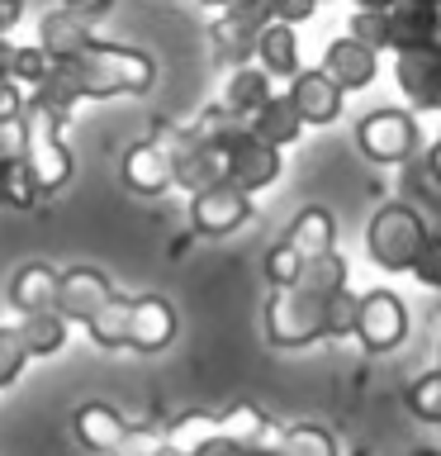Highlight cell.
Returning a JSON list of instances; mask_svg holds the SVG:
<instances>
[{
  "mask_svg": "<svg viewBox=\"0 0 441 456\" xmlns=\"http://www.w3.org/2000/svg\"><path fill=\"white\" fill-rule=\"evenodd\" d=\"M62 71L81 100L148 95L156 81V62L148 53L124 48V43H100V38H91V48L76 53L71 62H62Z\"/></svg>",
  "mask_w": 441,
  "mask_h": 456,
  "instance_id": "obj_1",
  "label": "cell"
},
{
  "mask_svg": "<svg viewBox=\"0 0 441 456\" xmlns=\"http://www.w3.org/2000/svg\"><path fill=\"white\" fill-rule=\"evenodd\" d=\"M85 333H91L100 347L162 352V347H171V338H176V309H171V299H162V295H138V299L114 295L109 305L85 323Z\"/></svg>",
  "mask_w": 441,
  "mask_h": 456,
  "instance_id": "obj_2",
  "label": "cell"
},
{
  "mask_svg": "<svg viewBox=\"0 0 441 456\" xmlns=\"http://www.w3.org/2000/svg\"><path fill=\"white\" fill-rule=\"evenodd\" d=\"M62 114H57L48 100L28 95L24 100V119H20V157L24 167L34 171L38 191L52 195L71 181V152L62 148Z\"/></svg>",
  "mask_w": 441,
  "mask_h": 456,
  "instance_id": "obj_3",
  "label": "cell"
},
{
  "mask_svg": "<svg viewBox=\"0 0 441 456\" xmlns=\"http://www.w3.org/2000/svg\"><path fill=\"white\" fill-rule=\"evenodd\" d=\"M327 305H333V295L318 290V285H309V281H294V285H285V290H276L266 305L270 342H276V347H304V342L323 338L327 333Z\"/></svg>",
  "mask_w": 441,
  "mask_h": 456,
  "instance_id": "obj_4",
  "label": "cell"
},
{
  "mask_svg": "<svg viewBox=\"0 0 441 456\" xmlns=\"http://www.w3.org/2000/svg\"><path fill=\"white\" fill-rule=\"evenodd\" d=\"M422 238H427L422 214L413 209L408 200H389V205H380L375 219H370L365 248H370V256H375L384 271H413Z\"/></svg>",
  "mask_w": 441,
  "mask_h": 456,
  "instance_id": "obj_5",
  "label": "cell"
},
{
  "mask_svg": "<svg viewBox=\"0 0 441 456\" xmlns=\"http://www.w3.org/2000/svg\"><path fill=\"white\" fill-rule=\"evenodd\" d=\"M270 24V5L266 0H228L223 14L213 20L209 38H213V57L228 67H242L256 53V34Z\"/></svg>",
  "mask_w": 441,
  "mask_h": 456,
  "instance_id": "obj_6",
  "label": "cell"
},
{
  "mask_svg": "<svg viewBox=\"0 0 441 456\" xmlns=\"http://www.w3.org/2000/svg\"><path fill=\"white\" fill-rule=\"evenodd\" d=\"M356 142L370 162L384 167H408V157L418 152V124L404 110H375L356 124Z\"/></svg>",
  "mask_w": 441,
  "mask_h": 456,
  "instance_id": "obj_7",
  "label": "cell"
},
{
  "mask_svg": "<svg viewBox=\"0 0 441 456\" xmlns=\"http://www.w3.org/2000/svg\"><path fill=\"white\" fill-rule=\"evenodd\" d=\"M219 148H223V162H228V181L242 185L247 195L252 191H266V185L280 176V148L261 142L247 124H237L233 134L219 142Z\"/></svg>",
  "mask_w": 441,
  "mask_h": 456,
  "instance_id": "obj_8",
  "label": "cell"
},
{
  "mask_svg": "<svg viewBox=\"0 0 441 456\" xmlns=\"http://www.w3.org/2000/svg\"><path fill=\"white\" fill-rule=\"evenodd\" d=\"M252 219V195L233 181H213L209 191H195L190 200V233L228 238Z\"/></svg>",
  "mask_w": 441,
  "mask_h": 456,
  "instance_id": "obj_9",
  "label": "cell"
},
{
  "mask_svg": "<svg viewBox=\"0 0 441 456\" xmlns=\"http://www.w3.org/2000/svg\"><path fill=\"white\" fill-rule=\"evenodd\" d=\"M351 333L365 342L370 352H389L404 342L408 333V314H404V299L389 295V290H370L365 299H356V323Z\"/></svg>",
  "mask_w": 441,
  "mask_h": 456,
  "instance_id": "obj_10",
  "label": "cell"
},
{
  "mask_svg": "<svg viewBox=\"0 0 441 456\" xmlns=\"http://www.w3.org/2000/svg\"><path fill=\"white\" fill-rule=\"evenodd\" d=\"M124 181H128V191H138V195H166L171 185H176V157H171V142L152 128V138H142L133 142V148L124 152Z\"/></svg>",
  "mask_w": 441,
  "mask_h": 456,
  "instance_id": "obj_11",
  "label": "cell"
},
{
  "mask_svg": "<svg viewBox=\"0 0 441 456\" xmlns=\"http://www.w3.org/2000/svg\"><path fill=\"white\" fill-rule=\"evenodd\" d=\"M109 299H114V285L105 281V271H95V266H71L57 276V314H62L67 323L85 328Z\"/></svg>",
  "mask_w": 441,
  "mask_h": 456,
  "instance_id": "obj_12",
  "label": "cell"
},
{
  "mask_svg": "<svg viewBox=\"0 0 441 456\" xmlns=\"http://www.w3.org/2000/svg\"><path fill=\"white\" fill-rule=\"evenodd\" d=\"M285 95L294 100V110H299L304 124H337L341 119V100H347V91H341L323 67H313V71L299 67V77H290V91Z\"/></svg>",
  "mask_w": 441,
  "mask_h": 456,
  "instance_id": "obj_13",
  "label": "cell"
},
{
  "mask_svg": "<svg viewBox=\"0 0 441 456\" xmlns=\"http://www.w3.org/2000/svg\"><path fill=\"white\" fill-rule=\"evenodd\" d=\"M389 14V48L394 53H418L441 43V5L432 0H398Z\"/></svg>",
  "mask_w": 441,
  "mask_h": 456,
  "instance_id": "obj_14",
  "label": "cell"
},
{
  "mask_svg": "<svg viewBox=\"0 0 441 456\" xmlns=\"http://www.w3.org/2000/svg\"><path fill=\"white\" fill-rule=\"evenodd\" d=\"M323 71L341 86V91H365V86L380 77V57H375V48H370V43H361V38L347 34V38L327 43Z\"/></svg>",
  "mask_w": 441,
  "mask_h": 456,
  "instance_id": "obj_15",
  "label": "cell"
},
{
  "mask_svg": "<svg viewBox=\"0 0 441 456\" xmlns=\"http://www.w3.org/2000/svg\"><path fill=\"white\" fill-rule=\"evenodd\" d=\"M71 428H76V442L85 452H95V456H114L124 447V437H128V423L119 409H109V404H100V399H91V404H81L76 413H71Z\"/></svg>",
  "mask_w": 441,
  "mask_h": 456,
  "instance_id": "obj_16",
  "label": "cell"
},
{
  "mask_svg": "<svg viewBox=\"0 0 441 456\" xmlns=\"http://www.w3.org/2000/svg\"><path fill=\"white\" fill-rule=\"evenodd\" d=\"M398 86L413 105L441 110V43L418 53H398Z\"/></svg>",
  "mask_w": 441,
  "mask_h": 456,
  "instance_id": "obj_17",
  "label": "cell"
},
{
  "mask_svg": "<svg viewBox=\"0 0 441 456\" xmlns=\"http://www.w3.org/2000/svg\"><path fill=\"white\" fill-rule=\"evenodd\" d=\"M91 20H81L76 10H52V14H43L38 20V48L52 57V62H71L76 53L91 48Z\"/></svg>",
  "mask_w": 441,
  "mask_h": 456,
  "instance_id": "obj_18",
  "label": "cell"
},
{
  "mask_svg": "<svg viewBox=\"0 0 441 456\" xmlns=\"http://www.w3.org/2000/svg\"><path fill=\"white\" fill-rule=\"evenodd\" d=\"M57 276H62V271L48 266V262H24L10 281V305L20 314L57 309Z\"/></svg>",
  "mask_w": 441,
  "mask_h": 456,
  "instance_id": "obj_19",
  "label": "cell"
},
{
  "mask_svg": "<svg viewBox=\"0 0 441 456\" xmlns=\"http://www.w3.org/2000/svg\"><path fill=\"white\" fill-rule=\"evenodd\" d=\"M247 128L261 142H270V148H290V142H299V134H304V119H299L290 95H270L266 105L247 119Z\"/></svg>",
  "mask_w": 441,
  "mask_h": 456,
  "instance_id": "obj_20",
  "label": "cell"
},
{
  "mask_svg": "<svg viewBox=\"0 0 441 456\" xmlns=\"http://www.w3.org/2000/svg\"><path fill=\"white\" fill-rule=\"evenodd\" d=\"M256 62H261L266 77H299V34H294V24L270 20L261 34H256Z\"/></svg>",
  "mask_w": 441,
  "mask_h": 456,
  "instance_id": "obj_21",
  "label": "cell"
},
{
  "mask_svg": "<svg viewBox=\"0 0 441 456\" xmlns=\"http://www.w3.org/2000/svg\"><path fill=\"white\" fill-rule=\"evenodd\" d=\"M290 248L304 256V262H313V256H327L333 252V242H337V219L327 214L323 205H309V209H299L294 214V224H290Z\"/></svg>",
  "mask_w": 441,
  "mask_h": 456,
  "instance_id": "obj_22",
  "label": "cell"
},
{
  "mask_svg": "<svg viewBox=\"0 0 441 456\" xmlns=\"http://www.w3.org/2000/svg\"><path fill=\"white\" fill-rule=\"evenodd\" d=\"M270 95H276V91H270V77H266V71H261V67H247V62H242V67H233V77H228L223 110L233 114V119H242V124H247V119H252V114L266 105Z\"/></svg>",
  "mask_w": 441,
  "mask_h": 456,
  "instance_id": "obj_23",
  "label": "cell"
},
{
  "mask_svg": "<svg viewBox=\"0 0 441 456\" xmlns=\"http://www.w3.org/2000/svg\"><path fill=\"white\" fill-rule=\"evenodd\" d=\"M20 338L28 347V362H34V356H52V352H62V342H67V319L57 309L20 314Z\"/></svg>",
  "mask_w": 441,
  "mask_h": 456,
  "instance_id": "obj_24",
  "label": "cell"
},
{
  "mask_svg": "<svg viewBox=\"0 0 441 456\" xmlns=\"http://www.w3.org/2000/svg\"><path fill=\"white\" fill-rule=\"evenodd\" d=\"M38 181H34V171L24 167V157H5L0 162V205H10V209H34L38 205Z\"/></svg>",
  "mask_w": 441,
  "mask_h": 456,
  "instance_id": "obj_25",
  "label": "cell"
},
{
  "mask_svg": "<svg viewBox=\"0 0 441 456\" xmlns=\"http://www.w3.org/2000/svg\"><path fill=\"white\" fill-rule=\"evenodd\" d=\"M24 366H28V347L20 338V323H0V390L20 380Z\"/></svg>",
  "mask_w": 441,
  "mask_h": 456,
  "instance_id": "obj_26",
  "label": "cell"
},
{
  "mask_svg": "<svg viewBox=\"0 0 441 456\" xmlns=\"http://www.w3.org/2000/svg\"><path fill=\"white\" fill-rule=\"evenodd\" d=\"M213 433H219V423H213V419H204V413H185V419L166 433V447H176V452L190 456L199 442H209Z\"/></svg>",
  "mask_w": 441,
  "mask_h": 456,
  "instance_id": "obj_27",
  "label": "cell"
},
{
  "mask_svg": "<svg viewBox=\"0 0 441 456\" xmlns=\"http://www.w3.org/2000/svg\"><path fill=\"white\" fill-rule=\"evenodd\" d=\"M52 57L38 48V43H24V48H14V62H10V81L20 86H38L43 77H48Z\"/></svg>",
  "mask_w": 441,
  "mask_h": 456,
  "instance_id": "obj_28",
  "label": "cell"
},
{
  "mask_svg": "<svg viewBox=\"0 0 441 456\" xmlns=\"http://www.w3.org/2000/svg\"><path fill=\"white\" fill-rule=\"evenodd\" d=\"M299 271H304V256H299L290 242H276V248L266 252V281L276 285V290L294 285V281H299Z\"/></svg>",
  "mask_w": 441,
  "mask_h": 456,
  "instance_id": "obj_29",
  "label": "cell"
},
{
  "mask_svg": "<svg viewBox=\"0 0 441 456\" xmlns=\"http://www.w3.org/2000/svg\"><path fill=\"white\" fill-rule=\"evenodd\" d=\"M408 404H413V413H418V419L441 423V370H432V376H422L418 385H413V390H408Z\"/></svg>",
  "mask_w": 441,
  "mask_h": 456,
  "instance_id": "obj_30",
  "label": "cell"
},
{
  "mask_svg": "<svg viewBox=\"0 0 441 456\" xmlns=\"http://www.w3.org/2000/svg\"><path fill=\"white\" fill-rule=\"evenodd\" d=\"M351 38L370 43V48H389V14L384 10H356L351 14Z\"/></svg>",
  "mask_w": 441,
  "mask_h": 456,
  "instance_id": "obj_31",
  "label": "cell"
},
{
  "mask_svg": "<svg viewBox=\"0 0 441 456\" xmlns=\"http://www.w3.org/2000/svg\"><path fill=\"white\" fill-rule=\"evenodd\" d=\"M280 456H333V442H327V433H318V428H290Z\"/></svg>",
  "mask_w": 441,
  "mask_h": 456,
  "instance_id": "obj_32",
  "label": "cell"
},
{
  "mask_svg": "<svg viewBox=\"0 0 441 456\" xmlns=\"http://www.w3.org/2000/svg\"><path fill=\"white\" fill-rule=\"evenodd\" d=\"M413 276H418L422 285H441V233H432L427 228V238H422V248H418V262H413Z\"/></svg>",
  "mask_w": 441,
  "mask_h": 456,
  "instance_id": "obj_33",
  "label": "cell"
},
{
  "mask_svg": "<svg viewBox=\"0 0 441 456\" xmlns=\"http://www.w3.org/2000/svg\"><path fill=\"white\" fill-rule=\"evenodd\" d=\"M24 86L20 81H0V128H20L24 119Z\"/></svg>",
  "mask_w": 441,
  "mask_h": 456,
  "instance_id": "obj_34",
  "label": "cell"
},
{
  "mask_svg": "<svg viewBox=\"0 0 441 456\" xmlns=\"http://www.w3.org/2000/svg\"><path fill=\"white\" fill-rule=\"evenodd\" d=\"M219 433L247 447V442H252L256 433H261V413H256V409H233V413H228V423L219 428Z\"/></svg>",
  "mask_w": 441,
  "mask_h": 456,
  "instance_id": "obj_35",
  "label": "cell"
},
{
  "mask_svg": "<svg viewBox=\"0 0 441 456\" xmlns=\"http://www.w3.org/2000/svg\"><path fill=\"white\" fill-rule=\"evenodd\" d=\"M266 5H270V20H280V24H304V20H313L318 0H266Z\"/></svg>",
  "mask_w": 441,
  "mask_h": 456,
  "instance_id": "obj_36",
  "label": "cell"
},
{
  "mask_svg": "<svg viewBox=\"0 0 441 456\" xmlns=\"http://www.w3.org/2000/svg\"><path fill=\"white\" fill-rule=\"evenodd\" d=\"M190 456H252L242 442H233V437H223V433H213L209 442H199V447L190 452Z\"/></svg>",
  "mask_w": 441,
  "mask_h": 456,
  "instance_id": "obj_37",
  "label": "cell"
},
{
  "mask_svg": "<svg viewBox=\"0 0 441 456\" xmlns=\"http://www.w3.org/2000/svg\"><path fill=\"white\" fill-rule=\"evenodd\" d=\"M24 20V0H0V34H10Z\"/></svg>",
  "mask_w": 441,
  "mask_h": 456,
  "instance_id": "obj_38",
  "label": "cell"
},
{
  "mask_svg": "<svg viewBox=\"0 0 441 456\" xmlns=\"http://www.w3.org/2000/svg\"><path fill=\"white\" fill-rule=\"evenodd\" d=\"M109 5H114V0H67V10H76L81 20H100Z\"/></svg>",
  "mask_w": 441,
  "mask_h": 456,
  "instance_id": "obj_39",
  "label": "cell"
},
{
  "mask_svg": "<svg viewBox=\"0 0 441 456\" xmlns=\"http://www.w3.org/2000/svg\"><path fill=\"white\" fill-rule=\"evenodd\" d=\"M10 62H14V43L0 34V81H10Z\"/></svg>",
  "mask_w": 441,
  "mask_h": 456,
  "instance_id": "obj_40",
  "label": "cell"
},
{
  "mask_svg": "<svg viewBox=\"0 0 441 456\" xmlns=\"http://www.w3.org/2000/svg\"><path fill=\"white\" fill-rule=\"evenodd\" d=\"M427 176H432L441 185V138L432 142V152H427Z\"/></svg>",
  "mask_w": 441,
  "mask_h": 456,
  "instance_id": "obj_41",
  "label": "cell"
},
{
  "mask_svg": "<svg viewBox=\"0 0 441 456\" xmlns=\"http://www.w3.org/2000/svg\"><path fill=\"white\" fill-rule=\"evenodd\" d=\"M398 0H356V10H394Z\"/></svg>",
  "mask_w": 441,
  "mask_h": 456,
  "instance_id": "obj_42",
  "label": "cell"
},
{
  "mask_svg": "<svg viewBox=\"0 0 441 456\" xmlns=\"http://www.w3.org/2000/svg\"><path fill=\"white\" fill-rule=\"evenodd\" d=\"M152 456H185V452H176V447H166V442H162V447H156Z\"/></svg>",
  "mask_w": 441,
  "mask_h": 456,
  "instance_id": "obj_43",
  "label": "cell"
},
{
  "mask_svg": "<svg viewBox=\"0 0 441 456\" xmlns=\"http://www.w3.org/2000/svg\"><path fill=\"white\" fill-rule=\"evenodd\" d=\"M199 5H213V10H223V5H228V0H199Z\"/></svg>",
  "mask_w": 441,
  "mask_h": 456,
  "instance_id": "obj_44",
  "label": "cell"
},
{
  "mask_svg": "<svg viewBox=\"0 0 441 456\" xmlns=\"http://www.w3.org/2000/svg\"><path fill=\"white\" fill-rule=\"evenodd\" d=\"M256 456H266V452H256ZM276 456H280V452H276Z\"/></svg>",
  "mask_w": 441,
  "mask_h": 456,
  "instance_id": "obj_45",
  "label": "cell"
},
{
  "mask_svg": "<svg viewBox=\"0 0 441 456\" xmlns=\"http://www.w3.org/2000/svg\"><path fill=\"white\" fill-rule=\"evenodd\" d=\"M432 5H441V0H432Z\"/></svg>",
  "mask_w": 441,
  "mask_h": 456,
  "instance_id": "obj_46",
  "label": "cell"
}]
</instances>
